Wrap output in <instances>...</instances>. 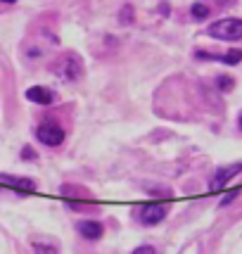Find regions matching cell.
Masks as SVG:
<instances>
[{
    "label": "cell",
    "mask_w": 242,
    "mask_h": 254,
    "mask_svg": "<svg viewBox=\"0 0 242 254\" xmlns=\"http://www.w3.org/2000/svg\"><path fill=\"white\" fill-rule=\"evenodd\" d=\"M133 254H154V250L150 245H143V247H138V250H133Z\"/></svg>",
    "instance_id": "14"
},
{
    "label": "cell",
    "mask_w": 242,
    "mask_h": 254,
    "mask_svg": "<svg viewBox=\"0 0 242 254\" xmlns=\"http://www.w3.org/2000/svg\"><path fill=\"white\" fill-rule=\"evenodd\" d=\"M33 252L36 254H57V247L50 243H41V240H33Z\"/></svg>",
    "instance_id": "10"
},
{
    "label": "cell",
    "mask_w": 242,
    "mask_h": 254,
    "mask_svg": "<svg viewBox=\"0 0 242 254\" xmlns=\"http://www.w3.org/2000/svg\"><path fill=\"white\" fill-rule=\"evenodd\" d=\"M242 171V162H235V164H228V166H221L216 169V174L211 178V190H221L233 176H238Z\"/></svg>",
    "instance_id": "4"
},
{
    "label": "cell",
    "mask_w": 242,
    "mask_h": 254,
    "mask_svg": "<svg viewBox=\"0 0 242 254\" xmlns=\"http://www.w3.org/2000/svg\"><path fill=\"white\" fill-rule=\"evenodd\" d=\"M0 183L7 186V188H19V190H36V183L31 178H17V176H7V174H0Z\"/></svg>",
    "instance_id": "8"
},
{
    "label": "cell",
    "mask_w": 242,
    "mask_h": 254,
    "mask_svg": "<svg viewBox=\"0 0 242 254\" xmlns=\"http://www.w3.org/2000/svg\"><path fill=\"white\" fill-rule=\"evenodd\" d=\"M62 64H64V71H60V74L64 76V81H78V78L83 76V66H81V62H78L76 57L69 55Z\"/></svg>",
    "instance_id": "7"
},
{
    "label": "cell",
    "mask_w": 242,
    "mask_h": 254,
    "mask_svg": "<svg viewBox=\"0 0 242 254\" xmlns=\"http://www.w3.org/2000/svg\"><path fill=\"white\" fill-rule=\"evenodd\" d=\"M221 62H226V64H238V62H242V50H228L226 55L221 57Z\"/></svg>",
    "instance_id": "11"
},
{
    "label": "cell",
    "mask_w": 242,
    "mask_h": 254,
    "mask_svg": "<svg viewBox=\"0 0 242 254\" xmlns=\"http://www.w3.org/2000/svg\"><path fill=\"white\" fill-rule=\"evenodd\" d=\"M190 12H192V17H195L197 22H204V19L209 17V7H207L204 2H192V7H190Z\"/></svg>",
    "instance_id": "9"
},
{
    "label": "cell",
    "mask_w": 242,
    "mask_h": 254,
    "mask_svg": "<svg viewBox=\"0 0 242 254\" xmlns=\"http://www.w3.org/2000/svg\"><path fill=\"white\" fill-rule=\"evenodd\" d=\"M26 100H31L36 105H53L55 102V93L45 86H31L26 90Z\"/></svg>",
    "instance_id": "6"
},
{
    "label": "cell",
    "mask_w": 242,
    "mask_h": 254,
    "mask_svg": "<svg viewBox=\"0 0 242 254\" xmlns=\"http://www.w3.org/2000/svg\"><path fill=\"white\" fill-rule=\"evenodd\" d=\"M216 86L221 90H233V78L231 76H219L216 78Z\"/></svg>",
    "instance_id": "12"
},
{
    "label": "cell",
    "mask_w": 242,
    "mask_h": 254,
    "mask_svg": "<svg viewBox=\"0 0 242 254\" xmlns=\"http://www.w3.org/2000/svg\"><path fill=\"white\" fill-rule=\"evenodd\" d=\"M207 33H209L211 38H216V41H240L242 38V19H235V17L216 19L214 24H209Z\"/></svg>",
    "instance_id": "1"
},
{
    "label": "cell",
    "mask_w": 242,
    "mask_h": 254,
    "mask_svg": "<svg viewBox=\"0 0 242 254\" xmlns=\"http://www.w3.org/2000/svg\"><path fill=\"white\" fill-rule=\"evenodd\" d=\"M76 231L81 233L83 240H100L102 233H105V226H102L100 221H90V219H86V221L76 223Z\"/></svg>",
    "instance_id": "5"
},
{
    "label": "cell",
    "mask_w": 242,
    "mask_h": 254,
    "mask_svg": "<svg viewBox=\"0 0 242 254\" xmlns=\"http://www.w3.org/2000/svg\"><path fill=\"white\" fill-rule=\"evenodd\" d=\"M36 138L48 147H57V145L64 143V128L55 122H43L36 128Z\"/></svg>",
    "instance_id": "2"
},
{
    "label": "cell",
    "mask_w": 242,
    "mask_h": 254,
    "mask_svg": "<svg viewBox=\"0 0 242 254\" xmlns=\"http://www.w3.org/2000/svg\"><path fill=\"white\" fill-rule=\"evenodd\" d=\"M22 157H24V159H36V152H33L31 147H24V150H22Z\"/></svg>",
    "instance_id": "16"
},
{
    "label": "cell",
    "mask_w": 242,
    "mask_h": 254,
    "mask_svg": "<svg viewBox=\"0 0 242 254\" xmlns=\"http://www.w3.org/2000/svg\"><path fill=\"white\" fill-rule=\"evenodd\" d=\"M0 2H7V5H12V2H17V0H0Z\"/></svg>",
    "instance_id": "17"
},
{
    "label": "cell",
    "mask_w": 242,
    "mask_h": 254,
    "mask_svg": "<svg viewBox=\"0 0 242 254\" xmlns=\"http://www.w3.org/2000/svg\"><path fill=\"white\" fill-rule=\"evenodd\" d=\"M240 192H242L240 188H238V190H233V192H231V195H228V197H226V199H221V204H231V202H233V199H235V197H238Z\"/></svg>",
    "instance_id": "15"
},
{
    "label": "cell",
    "mask_w": 242,
    "mask_h": 254,
    "mask_svg": "<svg viewBox=\"0 0 242 254\" xmlns=\"http://www.w3.org/2000/svg\"><path fill=\"white\" fill-rule=\"evenodd\" d=\"M240 128H242V119H240Z\"/></svg>",
    "instance_id": "18"
},
{
    "label": "cell",
    "mask_w": 242,
    "mask_h": 254,
    "mask_svg": "<svg viewBox=\"0 0 242 254\" xmlns=\"http://www.w3.org/2000/svg\"><path fill=\"white\" fill-rule=\"evenodd\" d=\"M126 19H128V22H133V7H131V5H126V7L121 10V24H126Z\"/></svg>",
    "instance_id": "13"
},
{
    "label": "cell",
    "mask_w": 242,
    "mask_h": 254,
    "mask_svg": "<svg viewBox=\"0 0 242 254\" xmlns=\"http://www.w3.org/2000/svg\"><path fill=\"white\" fill-rule=\"evenodd\" d=\"M166 214H169L166 204H162V202H150V204H143V207L138 209V219H140V223H145V226H157V223H162L166 219Z\"/></svg>",
    "instance_id": "3"
}]
</instances>
